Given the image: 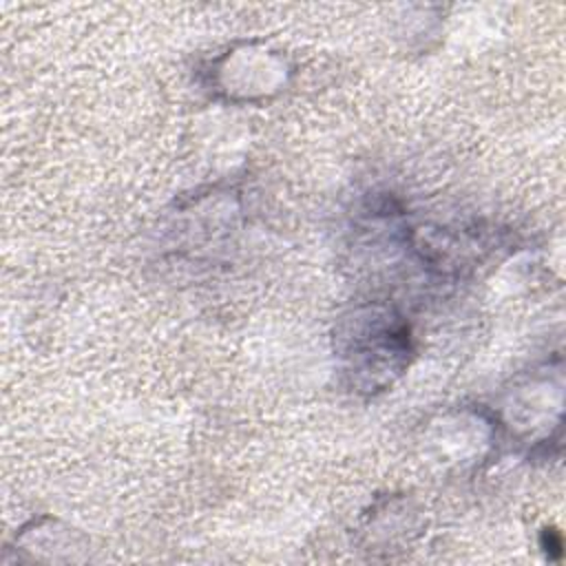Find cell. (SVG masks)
<instances>
[{
	"mask_svg": "<svg viewBox=\"0 0 566 566\" xmlns=\"http://www.w3.org/2000/svg\"><path fill=\"white\" fill-rule=\"evenodd\" d=\"M409 338L405 325L385 314H356L343 334L345 369L354 387L365 391L382 389L405 367Z\"/></svg>",
	"mask_w": 566,
	"mask_h": 566,
	"instance_id": "cell-1",
	"label": "cell"
}]
</instances>
